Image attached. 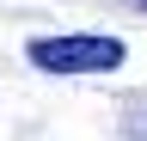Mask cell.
<instances>
[{
    "label": "cell",
    "mask_w": 147,
    "mask_h": 141,
    "mask_svg": "<svg viewBox=\"0 0 147 141\" xmlns=\"http://www.w3.org/2000/svg\"><path fill=\"white\" fill-rule=\"evenodd\" d=\"M25 55L43 74H110V67H123V43L117 37H31Z\"/></svg>",
    "instance_id": "obj_1"
},
{
    "label": "cell",
    "mask_w": 147,
    "mask_h": 141,
    "mask_svg": "<svg viewBox=\"0 0 147 141\" xmlns=\"http://www.w3.org/2000/svg\"><path fill=\"white\" fill-rule=\"evenodd\" d=\"M123 135L129 141H147V104H135V111L123 117Z\"/></svg>",
    "instance_id": "obj_2"
},
{
    "label": "cell",
    "mask_w": 147,
    "mask_h": 141,
    "mask_svg": "<svg viewBox=\"0 0 147 141\" xmlns=\"http://www.w3.org/2000/svg\"><path fill=\"white\" fill-rule=\"evenodd\" d=\"M141 6H147V0H141Z\"/></svg>",
    "instance_id": "obj_3"
}]
</instances>
